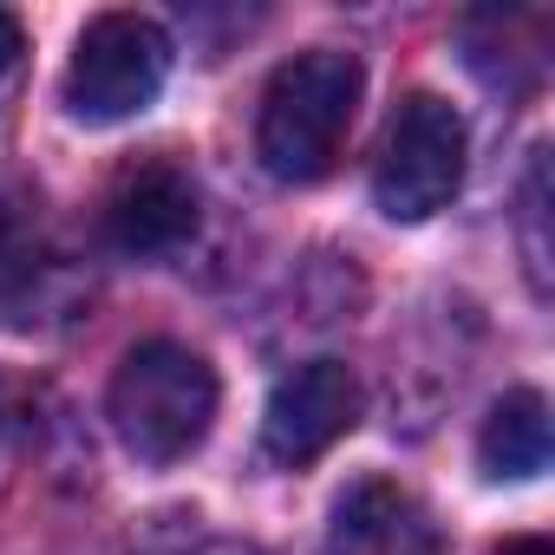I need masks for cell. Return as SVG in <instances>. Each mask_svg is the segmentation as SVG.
<instances>
[{
  "mask_svg": "<svg viewBox=\"0 0 555 555\" xmlns=\"http://www.w3.org/2000/svg\"><path fill=\"white\" fill-rule=\"evenodd\" d=\"M327 555H444V535L405 483L366 477L334 503Z\"/></svg>",
  "mask_w": 555,
  "mask_h": 555,
  "instance_id": "ba28073f",
  "label": "cell"
},
{
  "mask_svg": "<svg viewBox=\"0 0 555 555\" xmlns=\"http://www.w3.org/2000/svg\"><path fill=\"white\" fill-rule=\"evenodd\" d=\"M21 66H27V34H21V21L0 8V105H8V92L21 86Z\"/></svg>",
  "mask_w": 555,
  "mask_h": 555,
  "instance_id": "8fae6325",
  "label": "cell"
},
{
  "mask_svg": "<svg viewBox=\"0 0 555 555\" xmlns=\"http://www.w3.org/2000/svg\"><path fill=\"white\" fill-rule=\"evenodd\" d=\"M79 295V274L34 190H0V327L34 334L60 321Z\"/></svg>",
  "mask_w": 555,
  "mask_h": 555,
  "instance_id": "5b68a950",
  "label": "cell"
},
{
  "mask_svg": "<svg viewBox=\"0 0 555 555\" xmlns=\"http://www.w3.org/2000/svg\"><path fill=\"white\" fill-rule=\"evenodd\" d=\"M477 457H483L490 477H509V483L542 477L548 470V405H542V392H529V386L503 392L483 418Z\"/></svg>",
  "mask_w": 555,
  "mask_h": 555,
  "instance_id": "9c48e42d",
  "label": "cell"
},
{
  "mask_svg": "<svg viewBox=\"0 0 555 555\" xmlns=\"http://www.w3.org/2000/svg\"><path fill=\"white\" fill-rule=\"evenodd\" d=\"M464 183V118L438 92H405L379 164H373V196L392 222H425L438 216Z\"/></svg>",
  "mask_w": 555,
  "mask_h": 555,
  "instance_id": "3957f363",
  "label": "cell"
},
{
  "mask_svg": "<svg viewBox=\"0 0 555 555\" xmlns=\"http://www.w3.org/2000/svg\"><path fill=\"white\" fill-rule=\"evenodd\" d=\"M496 555H555V548H548L542 535H509V542H503Z\"/></svg>",
  "mask_w": 555,
  "mask_h": 555,
  "instance_id": "4fadbf2b",
  "label": "cell"
},
{
  "mask_svg": "<svg viewBox=\"0 0 555 555\" xmlns=\"http://www.w3.org/2000/svg\"><path fill=\"white\" fill-rule=\"evenodd\" d=\"M0 418H8V392H0Z\"/></svg>",
  "mask_w": 555,
  "mask_h": 555,
  "instance_id": "5bb4252c",
  "label": "cell"
},
{
  "mask_svg": "<svg viewBox=\"0 0 555 555\" xmlns=\"http://www.w3.org/2000/svg\"><path fill=\"white\" fill-rule=\"evenodd\" d=\"M360 418V379L340 360H308L295 373L274 379L268 412H261V451L268 464H314L321 451H334Z\"/></svg>",
  "mask_w": 555,
  "mask_h": 555,
  "instance_id": "8992f818",
  "label": "cell"
},
{
  "mask_svg": "<svg viewBox=\"0 0 555 555\" xmlns=\"http://www.w3.org/2000/svg\"><path fill=\"white\" fill-rule=\"evenodd\" d=\"M535 229H542V164H535V170H529V183H522V255H529L535 288H548V255H542Z\"/></svg>",
  "mask_w": 555,
  "mask_h": 555,
  "instance_id": "30bf717a",
  "label": "cell"
},
{
  "mask_svg": "<svg viewBox=\"0 0 555 555\" xmlns=\"http://www.w3.org/2000/svg\"><path fill=\"white\" fill-rule=\"evenodd\" d=\"M366 73L340 47L295 53L282 73L268 79L261 112H255V157L274 183H321L353 131Z\"/></svg>",
  "mask_w": 555,
  "mask_h": 555,
  "instance_id": "6da1fadb",
  "label": "cell"
},
{
  "mask_svg": "<svg viewBox=\"0 0 555 555\" xmlns=\"http://www.w3.org/2000/svg\"><path fill=\"white\" fill-rule=\"evenodd\" d=\"M216 373L203 353L177 340H144L118 360L112 379V431L131 457L144 464H177L190 457L209 425H216Z\"/></svg>",
  "mask_w": 555,
  "mask_h": 555,
  "instance_id": "7a4b0ae2",
  "label": "cell"
},
{
  "mask_svg": "<svg viewBox=\"0 0 555 555\" xmlns=\"http://www.w3.org/2000/svg\"><path fill=\"white\" fill-rule=\"evenodd\" d=\"M196 216H203V203H196V177L177 164V157H144V164H131L118 183H112V196H105V242L118 248V255H170V248H183L190 235H196Z\"/></svg>",
  "mask_w": 555,
  "mask_h": 555,
  "instance_id": "52a82bcc",
  "label": "cell"
},
{
  "mask_svg": "<svg viewBox=\"0 0 555 555\" xmlns=\"http://www.w3.org/2000/svg\"><path fill=\"white\" fill-rule=\"evenodd\" d=\"M170 79V40L144 14H99L66 66V105L86 125H118L138 118Z\"/></svg>",
  "mask_w": 555,
  "mask_h": 555,
  "instance_id": "277c9868",
  "label": "cell"
},
{
  "mask_svg": "<svg viewBox=\"0 0 555 555\" xmlns=\"http://www.w3.org/2000/svg\"><path fill=\"white\" fill-rule=\"evenodd\" d=\"M183 555H268V548H255V542H229V535H209V542H190Z\"/></svg>",
  "mask_w": 555,
  "mask_h": 555,
  "instance_id": "7c38bea8",
  "label": "cell"
}]
</instances>
